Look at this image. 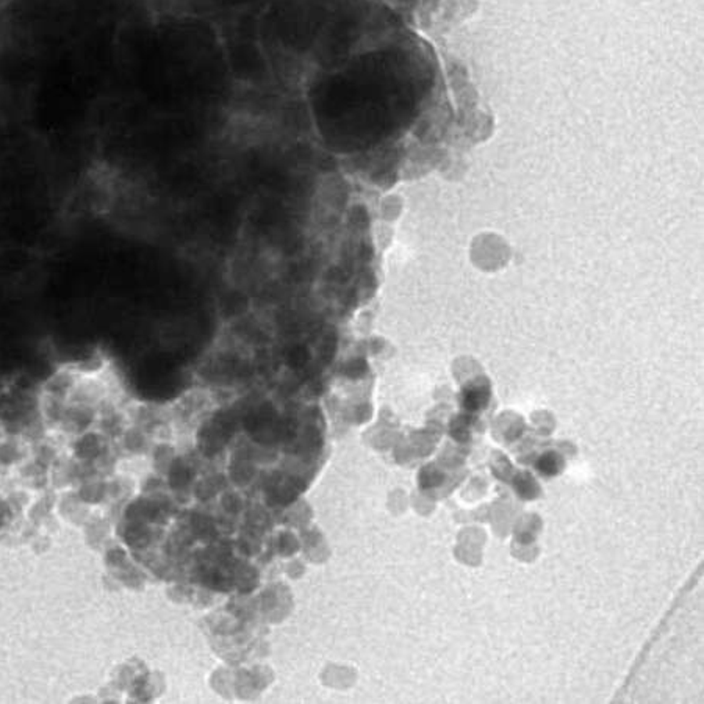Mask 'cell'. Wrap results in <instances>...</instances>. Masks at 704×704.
Masks as SVG:
<instances>
[{
	"label": "cell",
	"instance_id": "cell-1",
	"mask_svg": "<svg viewBox=\"0 0 704 704\" xmlns=\"http://www.w3.org/2000/svg\"><path fill=\"white\" fill-rule=\"evenodd\" d=\"M537 468L550 476V474H555L560 470V461L558 458V456L546 454L537 462Z\"/></svg>",
	"mask_w": 704,
	"mask_h": 704
}]
</instances>
